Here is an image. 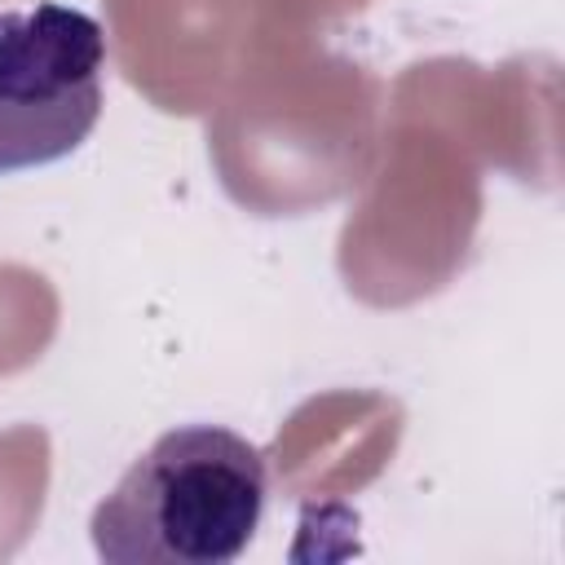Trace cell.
<instances>
[{
  "label": "cell",
  "instance_id": "cell-2",
  "mask_svg": "<svg viewBox=\"0 0 565 565\" xmlns=\"http://www.w3.org/2000/svg\"><path fill=\"white\" fill-rule=\"evenodd\" d=\"M106 31L44 0L0 9V177L75 154L102 119Z\"/></svg>",
  "mask_w": 565,
  "mask_h": 565
},
{
  "label": "cell",
  "instance_id": "cell-1",
  "mask_svg": "<svg viewBox=\"0 0 565 565\" xmlns=\"http://www.w3.org/2000/svg\"><path fill=\"white\" fill-rule=\"evenodd\" d=\"M269 463L221 424L159 433L93 508L106 565H230L260 530Z\"/></svg>",
  "mask_w": 565,
  "mask_h": 565
}]
</instances>
